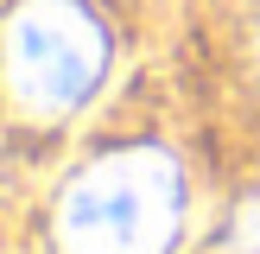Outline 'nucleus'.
Returning <instances> with one entry per match:
<instances>
[{"mask_svg": "<svg viewBox=\"0 0 260 254\" xmlns=\"http://www.w3.org/2000/svg\"><path fill=\"white\" fill-rule=\"evenodd\" d=\"M178 229V172L165 152L95 159L57 203L63 254H165Z\"/></svg>", "mask_w": 260, "mask_h": 254, "instance_id": "1", "label": "nucleus"}, {"mask_svg": "<svg viewBox=\"0 0 260 254\" xmlns=\"http://www.w3.org/2000/svg\"><path fill=\"white\" fill-rule=\"evenodd\" d=\"M0 38H7L0 45L7 89L38 121L70 114L108 70V38H102L95 13L76 0H25V7H13Z\"/></svg>", "mask_w": 260, "mask_h": 254, "instance_id": "2", "label": "nucleus"}, {"mask_svg": "<svg viewBox=\"0 0 260 254\" xmlns=\"http://www.w3.org/2000/svg\"><path fill=\"white\" fill-rule=\"evenodd\" d=\"M229 254H260V190L235 210V223H229Z\"/></svg>", "mask_w": 260, "mask_h": 254, "instance_id": "3", "label": "nucleus"}]
</instances>
